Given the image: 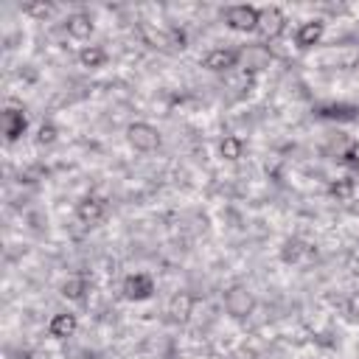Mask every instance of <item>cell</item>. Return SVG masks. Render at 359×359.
Masks as SVG:
<instances>
[{
  "mask_svg": "<svg viewBox=\"0 0 359 359\" xmlns=\"http://www.w3.org/2000/svg\"><path fill=\"white\" fill-rule=\"evenodd\" d=\"M79 62H81L84 67H101V65L107 62V50L98 48V45H84V48L79 50Z\"/></svg>",
  "mask_w": 359,
  "mask_h": 359,
  "instance_id": "14",
  "label": "cell"
},
{
  "mask_svg": "<svg viewBox=\"0 0 359 359\" xmlns=\"http://www.w3.org/2000/svg\"><path fill=\"white\" fill-rule=\"evenodd\" d=\"M323 115L325 118H342V121H351V118H356V107H325L323 109Z\"/></svg>",
  "mask_w": 359,
  "mask_h": 359,
  "instance_id": "19",
  "label": "cell"
},
{
  "mask_svg": "<svg viewBox=\"0 0 359 359\" xmlns=\"http://www.w3.org/2000/svg\"><path fill=\"white\" fill-rule=\"evenodd\" d=\"M65 31L73 36V39H90V34H93V20H90V14H70L67 20H65Z\"/></svg>",
  "mask_w": 359,
  "mask_h": 359,
  "instance_id": "12",
  "label": "cell"
},
{
  "mask_svg": "<svg viewBox=\"0 0 359 359\" xmlns=\"http://www.w3.org/2000/svg\"><path fill=\"white\" fill-rule=\"evenodd\" d=\"M323 34H325V22L323 20H306L300 28H297V48H314V45H320V39H323Z\"/></svg>",
  "mask_w": 359,
  "mask_h": 359,
  "instance_id": "11",
  "label": "cell"
},
{
  "mask_svg": "<svg viewBox=\"0 0 359 359\" xmlns=\"http://www.w3.org/2000/svg\"><path fill=\"white\" fill-rule=\"evenodd\" d=\"M202 67L210 70V73H227V70L238 67V50H230V48H213V50L202 59Z\"/></svg>",
  "mask_w": 359,
  "mask_h": 359,
  "instance_id": "7",
  "label": "cell"
},
{
  "mask_svg": "<svg viewBox=\"0 0 359 359\" xmlns=\"http://www.w3.org/2000/svg\"><path fill=\"white\" fill-rule=\"evenodd\" d=\"M224 20L233 31H255L258 28V8L255 6H230Z\"/></svg>",
  "mask_w": 359,
  "mask_h": 359,
  "instance_id": "5",
  "label": "cell"
},
{
  "mask_svg": "<svg viewBox=\"0 0 359 359\" xmlns=\"http://www.w3.org/2000/svg\"><path fill=\"white\" fill-rule=\"evenodd\" d=\"M303 255H311V247L303 244L300 238H289V241L283 244V250H280V258H283L286 264H297Z\"/></svg>",
  "mask_w": 359,
  "mask_h": 359,
  "instance_id": "13",
  "label": "cell"
},
{
  "mask_svg": "<svg viewBox=\"0 0 359 359\" xmlns=\"http://www.w3.org/2000/svg\"><path fill=\"white\" fill-rule=\"evenodd\" d=\"M191 306H194V297L182 292V294H177V297L171 300L168 311H171V317H174V320H188V314H191Z\"/></svg>",
  "mask_w": 359,
  "mask_h": 359,
  "instance_id": "17",
  "label": "cell"
},
{
  "mask_svg": "<svg viewBox=\"0 0 359 359\" xmlns=\"http://www.w3.org/2000/svg\"><path fill=\"white\" fill-rule=\"evenodd\" d=\"M255 31L261 34L264 42L278 39V36L286 31V14H283L278 6H264V8H258V28H255Z\"/></svg>",
  "mask_w": 359,
  "mask_h": 359,
  "instance_id": "2",
  "label": "cell"
},
{
  "mask_svg": "<svg viewBox=\"0 0 359 359\" xmlns=\"http://www.w3.org/2000/svg\"><path fill=\"white\" fill-rule=\"evenodd\" d=\"M0 118H3V135H6V143H14L20 135H25L28 118H25L22 109H17V107H6Z\"/></svg>",
  "mask_w": 359,
  "mask_h": 359,
  "instance_id": "8",
  "label": "cell"
},
{
  "mask_svg": "<svg viewBox=\"0 0 359 359\" xmlns=\"http://www.w3.org/2000/svg\"><path fill=\"white\" fill-rule=\"evenodd\" d=\"M87 292V278L84 275H70L65 283H62V294L67 300H81Z\"/></svg>",
  "mask_w": 359,
  "mask_h": 359,
  "instance_id": "15",
  "label": "cell"
},
{
  "mask_svg": "<svg viewBox=\"0 0 359 359\" xmlns=\"http://www.w3.org/2000/svg\"><path fill=\"white\" fill-rule=\"evenodd\" d=\"M123 297L126 300H149L154 294V280L146 275V272H135V275H126L123 278V286H121Z\"/></svg>",
  "mask_w": 359,
  "mask_h": 359,
  "instance_id": "4",
  "label": "cell"
},
{
  "mask_svg": "<svg viewBox=\"0 0 359 359\" xmlns=\"http://www.w3.org/2000/svg\"><path fill=\"white\" fill-rule=\"evenodd\" d=\"M76 328H79V320H76V314H70V311H59V314H53L50 323H48V334H50L53 339H67V337L76 334Z\"/></svg>",
  "mask_w": 359,
  "mask_h": 359,
  "instance_id": "10",
  "label": "cell"
},
{
  "mask_svg": "<svg viewBox=\"0 0 359 359\" xmlns=\"http://www.w3.org/2000/svg\"><path fill=\"white\" fill-rule=\"evenodd\" d=\"M56 135H59V129H56L53 123H42V126L36 129V143H39V146H50V143L56 140Z\"/></svg>",
  "mask_w": 359,
  "mask_h": 359,
  "instance_id": "20",
  "label": "cell"
},
{
  "mask_svg": "<svg viewBox=\"0 0 359 359\" xmlns=\"http://www.w3.org/2000/svg\"><path fill=\"white\" fill-rule=\"evenodd\" d=\"M126 140L137 151H154L160 146V132L146 121H135V123L126 126Z\"/></svg>",
  "mask_w": 359,
  "mask_h": 359,
  "instance_id": "3",
  "label": "cell"
},
{
  "mask_svg": "<svg viewBox=\"0 0 359 359\" xmlns=\"http://www.w3.org/2000/svg\"><path fill=\"white\" fill-rule=\"evenodd\" d=\"M269 62H272V53H269V48L261 45V42L238 48V67H244V70H250V73L266 67Z\"/></svg>",
  "mask_w": 359,
  "mask_h": 359,
  "instance_id": "6",
  "label": "cell"
},
{
  "mask_svg": "<svg viewBox=\"0 0 359 359\" xmlns=\"http://www.w3.org/2000/svg\"><path fill=\"white\" fill-rule=\"evenodd\" d=\"M342 160H345L348 165L359 168V143H351V146H348V151L342 154Z\"/></svg>",
  "mask_w": 359,
  "mask_h": 359,
  "instance_id": "22",
  "label": "cell"
},
{
  "mask_svg": "<svg viewBox=\"0 0 359 359\" xmlns=\"http://www.w3.org/2000/svg\"><path fill=\"white\" fill-rule=\"evenodd\" d=\"M252 309H255V297H252V292H250L247 286L233 283V286L224 289V311H227L230 317L244 320V317L252 314Z\"/></svg>",
  "mask_w": 359,
  "mask_h": 359,
  "instance_id": "1",
  "label": "cell"
},
{
  "mask_svg": "<svg viewBox=\"0 0 359 359\" xmlns=\"http://www.w3.org/2000/svg\"><path fill=\"white\" fill-rule=\"evenodd\" d=\"M22 11L36 14V17H48V14H50V6H48V3H25Z\"/></svg>",
  "mask_w": 359,
  "mask_h": 359,
  "instance_id": "21",
  "label": "cell"
},
{
  "mask_svg": "<svg viewBox=\"0 0 359 359\" xmlns=\"http://www.w3.org/2000/svg\"><path fill=\"white\" fill-rule=\"evenodd\" d=\"M219 151H222L224 160H238V157L244 154V140L236 137V135H227V137L219 143Z\"/></svg>",
  "mask_w": 359,
  "mask_h": 359,
  "instance_id": "16",
  "label": "cell"
},
{
  "mask_svg": "<svg viewBox=\"0 0 359 359\" xmlns=\"http://www.w3.org/2000/svg\"><path fill=\"white\" fill-rule=\"evenodd\" d=\"M353 191H356V185H353V180H351V177H342V180L331 182V188H328V194H331V196H337V202L351 199V196H353Z\"/></svg>",
  "mask_w": 359,
  "mask_h": 359,
  "instance_id": "18",
  "label": "cell"
},
{
  "mask_svg": "<svg viewBox=\"0 0 359 359\" xmlns=\"http://www.w3.org/2000/svg\"><path fill=\"white\" fill-rule=\"evenodd\" d=\"M107 216V205H104V199H98V196H84L79 205H76V219L81 222V224H98L101 219Z\"/></svg>",
  "mask_w": 359,
  "mask_h": 359,
  "instance_id": "9",
  "label": "cell"
}]
</instances>
